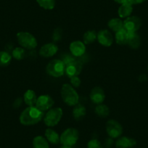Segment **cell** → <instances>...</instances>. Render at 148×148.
<instances>
[{"mask_svg":"<svg viewBox=\"0 0 148 148\" xmlns=\"http://www.w3.org/2000/svg\"><path fill=\"white\" fill-rule=\"evenodd\" d=\"M23 99L25 103L28 107H33L36 105V102L37 100V97L35 92L31 89H28L25 92L23 96Z\"/></svg>","mask_w":148,"mask_h":148,"instance_id":"ac0fdd59","label":"cell"},{"mask_svg":"<svg viewBox=\"0 0 148 148\" xmlns=\"http://www.w3.org/2000/svg\"><path fill=\"white\" fill-rule=\"evenodd\" d=\"M86 108L81 104H77L75 105L73 110V116L76 121H80L86 116Z\"/></svg>","mask_w":148,"mask_h":148,"instance_id":"d6986e66","label":"cell"},{"mask_svg":"<svg viewBox=\"0 0 148 148\" xmlns=\"http://www.w3.org/2000/svg\"><path fill=\"white\" fill-rule=\"evenodd\" d=\"M106 132L110 137L116 139L120 137L123 133V127L117 121L109 120L106 123Z\"/></svg>","mask_w":148,"mask_h":148,"instance_id":"52a82bcc","label":"cell"},{"mask_svg":"<svg viewBox=\"0 0 148 148\" xmlns=\"http://www.w3.org/2000/svg\"><path fill=\"white\" fill-rule=\"evenodd\" d=\"M17 39L19 45L24 49H34L37 47V41L34 35L28 32H18L17 34Z\"/></svg>","mask_w":148,"mask_h":148,"instance_id":"277c9868","label":"cell"},{"mask_svg":"<svg viewBox=\"0 0 148 148\" xmlns=\"http://www.w3.org/2000/svg\"><path fill=\"white\" fill-rule=\"evenodd\" d=\"M83 68V62L82 60L76 59L73 62H71L65 66V73L69 78L78 76L80 75Z\"/></svg>","mask_w":148,"mask_h":148,"instance_id":"9c48e42d","label":"cell"},{"mask_svg":"<svg viewBox=\"0 0 148 148\" xmlns=\"http://www.w3.org/2000/svg\"><path fill=\"white\" fill-rule=\"evenodd\" d=\"M54 103L55 102H54L53 99L49 95H44L37 97L35 106L41 111L45 112V111L49 110L53 106Z\"/></svg>","mask_w":148,"mask_h":148,"instance_id":"30bf717a","label":"cell"},{"mask_svg":"<svg viewBox=\"0 0 148 148\" xmlns=\"http://www.w3.org/2000/svg\"><path fill=\"white\" fill-rule=\"evenodd\" d=\"M147 70H148V66H147Z\"/></svg>","mask_w":148,"mask_h":148,"instance_id":"8d00e7d4","label":"cell"},{"mask_svg":"<svg viewBox=\"0 0 148 148\" xmlns=\"http://www.w3.org/2000/svg\"><path fill=\"white\" fill-rule=\"evenodd\" d=\"M97 39V34L95 31H88L83 36L84 43L85 45H90Z\"/></svg>","mask_w":148,"mask_h":148,"instance_id":"cb8c5ba5","label":"cell"},{"mask_svg":"<svg viewBox=\"0 0 148 148\" xmlns=\"http://www.w3.org/2000/svg\"><path fill=\"white\" fill-rule=\"evenodd\" d=\"M142 24V20L137 16H129L123 21V27L128 32H136Z\"/></svg>","mask_w":148,"mask_h":148,"instance_id":"ba28073f","label":"cell"},{"mask_svg":"<svg viewBox=\"0 0 148 148\" xmlns=\"http://www.w3.org/2000/svg\"><path fill=\"white\" fill-rule=\"evenodd\" d=\"M113 139H112V138H108V139L106 140V142H105V146H106L108 148L112 146V145H113Z\"/></svg>","mask_w":148,"mask_h":148,"instance_id":"1f68e13d","label":"cell"},{"mask_svg":"<svg viewBox=\"0 0 148 148\" xmlns=\"http://www.w3.org/2000/svg\"><path fill=\"white\" fill-rule=\"evenodd\" d=\"M60 148H72V147H68V146H63V145H62V147H60Z\"/></svg>","mask_w":148,"mask_h":148,"instance_id":"d590c367","label":"cell"},{"mask_svg":"<svg viewBox=\"0 0 148 148\" xmlns=\"http://www.w3.org/2000/svg\"><path fill=\"white\" fill-rule=\"evenodd\" d=\"M71 82L73 87H79L81 84V79L78 76H74V77L71 78Z\"/></svg>","mask_w":148,"mask_h":148,"instance_id":"4dcf8cb0","label":"cell"},{"mask_svg":"<svg viewBox=\"0 0 148 148\" xmlns=\"http://www.w3.org/2000/svg\"><path fill=\"white\" fill-rule=\"evenodd\" d=\"M33 147L34 148H49L48 141L42 136H37L34 138Z\"/></svg>","mask_w":148,"mask_h":148,"instance_id":"603a6c76","label":"cell"},{"mask_svg":"<svg viewBox=\"0 0 148 148\" xmlns=\"http://www.w3.org/2000/svg\"><path fill=\"white\" fill-rule=\"evenodd\" d=\"M45 137L47 140L52 145H58L60 142L59 134L50 128H48L45 131Z\"/></svg>","mask_w":148,"mask_h":148,"instance_id":"ffe728a7","label":"cell"},{"mask_svg":"<svg viewBox=\"0 0 148 148\" xmlns=\"http://www.w3.org/2000/svg\"><path fill=\"white\" fill-rule=\"evenodd\" d=\"M45 116V112L36 106L28 107L20 116V122L24 126H32L40 122Z\"/></svg>","mask_w":148,"mask_h":148,"instance_id":"6da1fadb","label":"cell"},{"mask_svg":"<svg viewBox=\"0 0 148 148\" xmlns=\"http://www.w3.org/2000/svg\"><path fill=\"white\" fill-rule=\"evenodd\" d=\"M70 51L71 55L76 58L82 57L86 52V46L81 41H74L70 45Z\"/></svg>","mask_w":148,"mask_h":148,"instance_id":"4fadbf2b","label":"cell"},{"mask_svg":"<svg viewBox=\"0 0 148 148\" xmlns=\"http://www.w3.org/2000/svg\"><path fill=\"white\" fill-rule=\"evenodd\" d=\"M88 148H103V146L97 139H92L88 142Z\"/></svg>","mask_w":148,"mask_h":148,"instance_id":"f546056e","label":"cell"},{"mask_svg":"<svg viewBox=\"0 0 148 148\" xmlns=\"http://www.w3.org/2000/svg\"><path fill=\"white\" fill-rule=\"evenodd\" d=\"M97 40L104 47H110L113 43V36L108 30H101L97 34Z\"/></svg>","mask_w":148,"mask_h":148,"instance_id":"8fae6325","label":"cell"},{"mask_svg":"<svg viewBox=\"0 0 148 148\" xmlns=\"http://www.w3.org/2000/svg\"><path fill=\"white\" fill-rule=\"evenodd\" d=\"M79 138V132L74 128H68L60 136V142L63 146L72 147L76 145Z\"/></svg>","mask_w":148,"mask_h":148,"instance_id":"3957f363","label":"cell"},{"mask_svg":"<svg viewBox=\"0 0 148 148\" xmlns=\"http://www.w3.org/2000/svg\"><path fill=\"white\" fill-rule=\"evenodd\" d=\"M132 12H133V5L131 3L129 0L125 3L121 4L118 10V13L121 18H126L131 16Z\"/></svg>","mask_w":148,"mask_h":148,"instance_id":"2e32d148","label":"cell"},{"mask_svg":"<svg viewBox=\"0 0 148 148\" xmlns=\"http://www.w3.org/2000/svg\"><path fill=\"white\" fill-rule=\"evenodd\" d=\"M61 97L63 102L69 106H75L79 103V95L74 88L68 84L62 85L61 89Z\"/></svg>","mask_w":148,"mask_h":148,"instance_id":"7a4b0ae2","label":"cell"},{"mask_svg":"<svg viewBox=\"0 0 148 148\" xmlns=\"http://www.w3.org/2000/svg\"><path fill=\"white\" fill-rule=\"evenodd\" d=\"M95 113L99 117L105 118L109 115L110 110L107 105L103 104H99L95 108Z\"/></svg>","mask_w":148,"mask_h":148,"instance_id":"484cf974","label":"cell"},{"mask_svg":"<svg viewBox=\"0 0 148 148\" xmlns=\"http://www.w3.org/2000/svg\"><path fill=\"white\" fill-rule=\"evenodd\" d=\"M58 47L54 43H48L43 45L39 50V55L45 58L54 56L58 52Z\"/></svg>","mask_w":148,"mask_h":148,"instance_id":"5bb4252c","label":"cell"},{"mask_svg":"<svg viewBox=\"0 0 148 148\" xmlns=\"http://www.w3.org/2000/svg\"><path fill=\"white\" fill-rule=\"evenodd\" d=\"M62 117V110L60 108L49 109L44 118L45 123L48 127H53L58 124Z\"/></svg>","mask_w":148,"mask_h":148,"instance_id":"8992f818","label":"cell"},{"mask_svg":"<svg viewBox=\"0 0 148 148\" xmlns=\"http://www.w3.org/2000/svg\"><path fill=\"white\" fill-rule=\"evenodd\" d=\"M46 71L52 77H60L65 72V65L61 60H52L47 65Z\"/></svg>","mask_w":148,"mask_h":148,"instance_id":"5b68a950","label":"cell"},{"mask_svg":"<svg viewBox=\"0 0 148 148\" xmlns=\"http://www.w3.org/2000/svg\"><path fill=\"white\" fill-rule=\"evenodd\" d=\"M128 38H129L128 31L125 28L121 30L119 32H116V36H115V39H116V43L119 45H127Z\"/></svg>","mask_w":148,"mask_h":148,"instance_id":"44dd1931","label":"cell"},{"mask_svg":"<svg viewBox=\"0 0 148 148\" xmlns=\"http://www.w3.org/2000/svg\"><path fill=\"white\" fill-rule=\"evenodd\" d=\"M114 1L116 2H117V3L121 4H121L125 3V2H126L127 1H129V0H114Z\"/></svg>","mask_w":148,"mask_h":148,"instance_id":"e575fe53","label":"cell"},{"mask_svg":"<svg viewBox=\"0 0 148 148\" xmlns=\"http://www.w3.org/2000/svg\"><path fill=\"white\" fill-rule=\"evenodd\" d=\"M12 55L6 51H0V66L6 67L10 64Z\"/></svg>","mask_w":148,"mask_h":148,"instance_id":"d4e9b609","label":"cell"},{"mask_svg":"<svg viewBox=\"0 0 148 148\" xmlns=\"http://www.w3.org/2000/svg\"><path fill=\"white\" fill-rule=\"evenodd\" d=\"M129 1L132 5H139V4L145 2L147 0H129Z\"/></svg>","mask_w":148,"mask_h":148,"instance_id":"836d02e7","label":"cell"},{"mask_svg":"<svg viewBox=\"0 0 148 148\" xmlns=\"http://www.w3.org/2000/svg\"><path fill=\"white\" fill-rule=\"evenodd\" d=\"M62 36V30L60 28H57L54 31L53 35H52V39L55 42H59L61 39Z\"/></svg>","mask_w":148,"mask_h":148,"instance_id":"f1b7e54d","label":"cell"},{"mask_svg":"<svg viewBox=\"0 0 148 148\" xmlns=\"http://www.w3.org/2000/svg\"><path fill=\"white\" fill-rule=\"evenodd\" d=\"M136 145V141L128 136H122L116 142V147L117 148H133Z\"/></svg>","mask_w":148,"mask_h":148,"instance_id":"9a60e30c","label":"cell"},{"mask_svg":"<svg viewBox=\"0 0 148 148\" xmlns=\"http://www.w3.org/2000/svg\"><path fill=\"white\" fill-rule=\"evenodd\" d=\"M21 103H22V99H21V98H18V99H16V100L15 101V102H14L13 105L15 108H18V107H20L21 105Z\"/></svg>","mask_w":148,"mask_h":148,"instance_id":"d6a6232c","label":"cell"},{"mask_svg":"<svg viewBox=\"0 0 148 148\" xmlns=\"http://www.w3.org/2000/svg\"><path fill=\"white\" fill-rule=\"evenodd\" d=\"M108 27L114 32H119L121 30L123 29V21H122L120 18H113L110 20L108 23Z\"/></svg>","mask_w":148,"mask_h":148,"instance_id":"7402d4cb","label":"cell"},{"mask_svg":"<svg viewBox=\"0 0 148 148\" xmlns=\"http://www.w3.org/2000/svg\"><path fill=\"white\" fill-rule=\"evenodd\" d=\"M128 34H129L127 42L128 46L132 49H138L141 45L140 36L136 32H128Z\"/></svg>","mask_w":148,"mask_h":148,"instance_id":"e0dca14e","label":"cell"},{"mask_svg":"<svg viewBox=\"0 0 148 148\" xmlns=\"http://www.w3.org/2000/svg\"><path fill=\"white\" fill-rule=\"evenodd\" d=\"M89 97L93 103L96 105L102 104L105 99V92L100 86H95L91 91Z\"/></svg>","mask_w":148,"mask_h":148,"instance_id":"7c38bea8","label":"cell"},{"mask_svg":"<svg viewBox=\"0 0 148 148\" xmlns=\"http://www.w3.org/2000/svg\"><path fill=\"white\" fill-rule=\"evenodd\" d=\"M25 56V50L23 47H16L12 51V57L18 60H21Z\"/></svg>","mask_w":148,"mask_h":148,"instance_id":"83f0119b","label":"cell"},{"mask_svg":"<svg viewBox=\"0 0 148 148\" xmlns=\"http://www.w3.org/2000/svg\"><path fill=\"white\" fill-rule=\"evenodd\" d=\"M36 2L41 8L48 10L54 9L56 4V0H36Z\"/></svg>","mask_w":148,"mask_h":148,"instance_id":"4316f807","label":"cell"}]
</instances>
